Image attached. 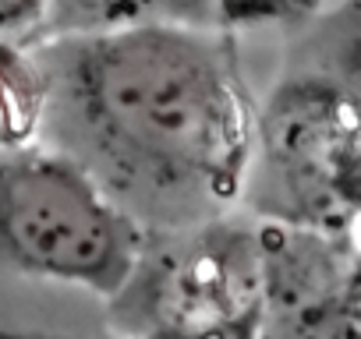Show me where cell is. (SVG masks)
Wrapping results in <instances>:
<instances>
[{
    "mask_svg": "<svg viewBox=\"0 0 361 339\" xmlns=\"http://www.w3.org/2000/svg\"><path fill=\"white\" fill-rule=\"evenodd\" d=\"M54 11V0H0V36H18Z\"/></svg>",
    "mask_w": 361,
    "mask_h": 339,
    "instance_id": "8992f818",
    "label": "cell"
},
{
    "mask_svg": "<svg viewBox=\"0 0 361 339\" xmlns=\"http://www.w3.org/2000/svg\"><path fill=\"white\" fill-rule=\"evenodd\" d=\"M0 339H57V335H29V332H8V328H0Z\"/></svg>",
    "mask_w": 361,
    "mask_h": 339,
    "instance_id": "52a82bcc",
    "label": "cell"
},
{
    "mask_svg": "<svg viewBox=\"0 0 361 339\" xmlns=\"http://www.w3.org/2000/svg\"><path fill=\"white\" fill-rule=\"evenodd\" d=\"M255 131L301 202L305 230H336L361 212V89L343 78H298L280 85Z\"/></svg>",
    "mask_w": 361,
    "mask_h": 339,
    "instance_id": "277c9868",
    "label": "cell"
},
{
    "mask_svg": "<svg viewBox=\"0 0 361 339\" xmlns=\"http://www.w3.org/2000/svg\"><path fill=\"white\" fill-rule=\"evenodd\" d=\"M114 304L131 314V339H262V237L220 219L149 234Z\"/></svg>",
    "mask_w": 361,
    "mask_h": 339,
    "instance_id": "3957f363",
    "label": "cell"
},
{
    "mask_svg": "<svg viewBox=\"0 0 361 339\" xmlns=\"http://www.w3.org/2000/svg\"><path fill=\"white\" fill-rule=\"evenodd\" d=\"M220 15V0H54L50 22L57 32H78L145 22L216 25Z\"/></svg>",
    "mask_w": 361,
    "mask_h": 339,
    "instance_id": "5b68a950",
    "label": "cell"
},
{
    "mask_svg": "<svg viewBox=\"0 0 361 339\" xmlns=\"http://www.w3.org/2000/svg\"><path fill=\"white\" fill-rule=\"evenodd\" d=\"M149 234L68 155L0 145V265L114 300Z\"/></svg>",
    "mask_w": 361,
    "mask_h": 339,
    "instance_id": "7a4b0ae2",
    "label": "cell"
},
{
    "mask_svg": "<svg viewBox=\"0 0 361 339\" xmlns=\"http://www.w3.org/2000/svg\"><path fill=\"white\" fill-rule=\"evenodd\" d=\"M39 145L68 155L145 230L220 219L255 155V113L216 25L54 32L25 50Z\"/></svg>",
    "mask_w": 361,
    "mask_h": 339,
    "instance_id": "6da1fadb",
    "label": "cell"
}]
</instances>
